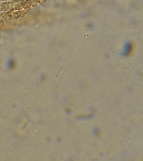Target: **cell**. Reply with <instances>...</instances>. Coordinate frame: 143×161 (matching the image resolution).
<instances>
[{
    "label": "cell",
    "instance_id": "6da1fadb",
    "mask_svg": "<svg viewBox=\"0 0 143 161\" xmlns=\"http://www.w3.org/2000/svg\"><path fill=\"white\" fill-rule=\"evenodd\" d=\"M133 49V44H132L131 42H126V44H124V46H123L121 54L124 57H127L130 54H131Z\"/></svg>",
    "mask_w": 143,
    "mask_h": 161
}]
</instances>
